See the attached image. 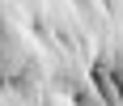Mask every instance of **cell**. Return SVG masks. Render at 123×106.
Masks as SVG:
<instances>
[{"label":"cell","mask_w":123,"mask_h":106,"mask_svg":"<svg viewBox=\"0 0 123 106\" xmlns=\"http://www.w3.org/2000/svg\"><path fill=\"white\" fill-rule=\"evenodd\" d=\"M43 106H76V102H72L68 94H60V89H51V85H47V98H43Z\"/></svg>","instance_id":"cell-1"}]
</instances>
